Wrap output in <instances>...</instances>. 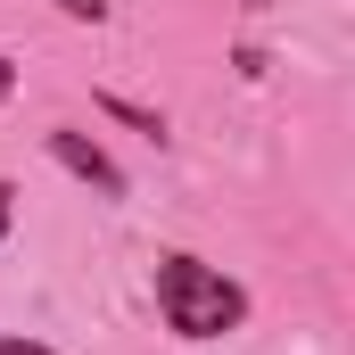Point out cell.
I'll use <instances>...</instances> for the list:
<instances>
[{
    "label": "cell",
    "instance_id": "cell-1",
    "mask_svg": "<svg viewBox=\"0 0 355 355\" xmlns=\"http://www.w3.org/2000/svg\"><path fill=\"white\" fill-rule=\"evenodd\" d=\"M157 314L174 339H223L248 322V289L198 257H157Z\"/></svg>",
    "mask_w": 355,
    "mask_h": 355
},
{
    "label": "cell",
    "instance_id": "cell-2",
    "mask_svg": "<svg viewBox=\"0 0 355 355\" xmlns=\"http://www.w3.org/2000/svg\"><path fill=\"white\" fill-rule=\"evenodd\" d=\"M50 157H58V166H67L75 182H91L99 198H124V174H116V157H107V149H99L91 132H75V124H58V132H50Z\"/></svg>",
    "mask_w": 355,
    "mask_h": 355
},
{
    "label": "cell",
    "instance_id": "cell-3",
    "mask_svg": "<svg viewBox=\"0 0 355 355\" xmlns=\"http://www.w3.org/2000/svg\"><path fill=\"white\" fill-rule=\"evenodd\" d=\"M99 107H107L116 124H132V132H149V141H166V116H157V107H132V99H116V91H99Z\"/></svg>",
    "mask_w": 355,
    "mask_h": 355
},
{
    "label": "cell",
    "instance_id": "cell-4",
    "mask_svg": "<svg viewBox=\"0 0 355 355\" xmlns=\"http://www.w3.org/2000/svg\"><path fill=\"white\" fill-rule=\"evenodd\" d=\"M50 8H58V17H75V25H99V17H107V0H50Z\"/></svg>",
    "mask_w": 355,
    "mask_h": 355
},
{
    "label": "cell",
    "instance_id": "cell-5",
    "mask_svg": "<svg viewBox=\"0 0 355 355\" xmlns=\"http://www.w3.org/2000/svg\"><path fill=\"white\" fill-rule=\"evenodd\" d=\"M0 355H58V347H42V339H17V331H0Z\"/></svg>",
    "mask_w": 355,
    "mask_h": 355
},
{
    "label": "cell",
    "instance_id": "cell-6",
    "mask_svg": "<svg viewBox=\"0 0 355 355\" xmlns=\"http://www.w3.org/2000/svg\"><path fill=\"white\" fill-rule=\"evenodd\" d=\"M8 215H17V190L0 182V240H8Z\"/></svg>",
    "mask_w": 355,
    "mask_h": 355
},
{
    "label": "cell",
    "instance_id": "cell-7",
    "mask_svg": "<svg viewBox=\"0 0 355 355\" xmlns=\"http://www.w3.org/2000/svg\"><path fill=\"white\" fill-rule=\"evenodd\" d=\"M8 91H17V58H0V99H8Z\"/></svg>",
    "mask_w": 355,
    "mask_h": 355
}]
</instances>
